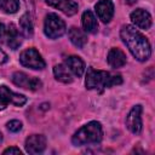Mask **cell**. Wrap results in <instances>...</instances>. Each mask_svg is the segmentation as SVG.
I'll return each mask as SVG.
<instances>
[{
    "instance_id": "obj_12",
    "label": "cell",
    "mask_w": 155,
    "mask_h": 155,
    "mask_svg": "<svg viewBox=\"0 0 155 155\" xmlns=\"http://www.w3.org/2000/svg\"><path fill=\"white\" fill-rule=\"evenodd\" d=\"M131 21L136 27H138L140 29H145V30L149 29L151 27V23H153L150 13L143 8L134 10L131 13Z\"/></svg>"
},
{
    "instance_id": "obj_10",
    "label": "cell",
    "mask_w": 155,
    "mask_h": 155,
    "mask_svg": "<svg viewBox=\"0 0 155 155\" xmlns=\"http://www.w3.org/2000/svg\"><path fill=\"white\" fill-rule=\"evenodd\" d=\"M25 150L29 154L42 153L46 148V138L42 134H31L25 139Z\"/></svg>"
},
{
    "instance_id": "obj_21",
    "label": "cell",
    "mask_w": 155,
    "mask_h": 155,
    "mask_svg": "<svg viewBox=\"0 0 155 155\" xmlns=\"http://www.w3.org/2000/svg\"><path fill=\"white\" fill-rule=\"evenodd\" d=\"M6 126H7V128H8L11 132H18V131H21V128H22V122L18 121V120H11V121L7 122Z\"/></svg>"
},
{
    "instance_id": "obj_3",
    "label": "cell",
    "mask_w": 155,
    "mask_h": 155,
    "mask_svg": "<svg viewBox=\"0 0 155 155\" xmlns=\"http://www.w3.org/2000/svg\"><path fill=\"white\" fill-rule=\"evenodd\" d=\"M102 138H103L102 125L98 121H91L74 133L71 142L74 145L78 147V145L99 143L102 140Z\"/></svg>"
},
{
    "instance_id": "obj_13",
    "label": "cell",
    "mask_w": 155,
    "mask_h": 155,
    "mask_svg": "<svg viewBox=\"0 0 155 155\" xmlns=\"http://www.w3.org/2000/svg\"><path fill=\"white\" fill-rule=\"evenodd\" d=\"M46 2L50 6L61 10L68 16H73L78 12V4L73 0H46Z\"/></svg>"
},
{
    "instance_id": "obj_16",
    "label": "cell",
    "mask_w": 155,
    "mask_h": 155,
    "mask_svg": "<svg viewBox=\"0 0 155 155\" xmlns=\"http://www.w3.org/2000/svg\"><path fill=\"white\" fill-rule=\"evenodd\" d=\"M65 65L78 78H80L84 74V71H85V63L78 56H69V57H67L65 58Z\"/></svg>"
},
{
    "instance_id": "obj_6",
    "label": "cell",
    "mask_w": 155,
    "mask_h": 155,
    "mask_svg": "<svg viewBox=\"0 0 155 155\" xmlns=\"http://www.w3.org/2000/svg\"><path fill=\"white\" fill-rule=\"evenodd\" d=\"M19 62L23 67H27V68H30L34 70H41L46 65L44 58L35 48L24 50L19 56Z\"/></svg>"
},
{
    "instance_id": "obj_23",
    "label": "cell",
    "mask_w": 155,
    "mask_h": 155,
    "mask_svg": "<svg viewBox=\"0 0 155 155\" xmlns=\"http://www.w3.org/2000/svg\"><path fill=\"white\" fill-rule=\"evenodd\" d=\"M7 61V54L0 48V64H4Z\"/></svg>"
},
{
    "instance_id": "obj_17",
    "label": "cell",
    "mask_w": 155,
    "mask_h": 155,
    "mask_svg": "<svg viewBox=\"0 0 155 155\" xmlns=\"http://www.w3.org/2000/svg\"><path fill=\"white\" fill-rule=\"evenodd\" d=\"M68 35H69V39H70L71 44H73L74 46L79 47V48L84 47L85 44L87 42V36H86L85 31H82L80 28L71 27V28L69 29Z\"/></svg>"
},
{
    "instance_id": "obj_1",
    "label": "cell",
    "mask_w": 155,
    "mask_h": 155,
    "mask_svg": "<svg viewBox=\"0 0 155 155\" xmlns=\"http://www.w3.org/2000/svg\"><path fill=\"white\" fill-rule=\"evenodd\" d=\"M120 36L136 59H138L139 62H144L150 57L151 48L148 39L134 27L128 24L122 25Z\"/></svg>"
},
{
    "instance_id": "obj_11",
    "label": "cell",
    "mask_w": 155,
    "mask_h": 155,
    "mask_svg": "<svg viewBox=\"0 0 155 155\" xmlns=\"http://www.w3.org/2000/svg\"><path fill=\"white\" fill-rule=\"evenodd\" d=\"M94 8H96L98 18L103 23H108L111 21L114 16V4L111 0H99L96 4Z\"/></svg>"
},
{
    "instance_id": "obj_24",
    "label": "cell",
    "mask_w": 155,
    "mask_h": 155,
    "mask_svg": "<svg viewBox=\"0 0 155 155\" xmlns=\"http://www.w3.org/2000/svg\"><path fill=\"white\" fill-rule=\"evenodd\" d=\"M0 1H1V0H0Z\"/></svg>"
},
{
    "instance_id": "obj_5",
    "label": "cell",
    "mask_w": 155,
    "mask_h": 155,
    "mask_svg": "<svg viewBox=\"0 0 155 155\" xmlns=\"http://www.w3.org/2000/svg\"><path fill=\"white\" fill-rule=\"evenodd\" d=\"M0 41L12 50H17L22 44V36L15 24H5L0 22Z\"/></svg>"
},
{
    "instance_id": "obj_15",
    "label": "cell",
    "mask_w": 155,
    "mask_h": 155,
    "mask_svg": "<svg viewBox=\"0 0 155 155\" xmlns=\"http://www.w3.org/2000/svg\"><path fill=\"white\" fill-rule=\"evenodd\" d=\"M108 63L111 68H121L126 64V54L120 48H111L108 53Z\"/></svg>"
},
{
    "instance_id": "obj_19",
    "label": "cell",
    "mask_w": 155,
    "mask_h": 155,
    "mask_svg": "<svg viewBox=\"0 0 155 155\" xmlns=\"http://www.w3.org/2000/svg\"><path fill=\"white\" fill-rule=\"evenodd\" d=\"M19 28L24 36H31L33 35V23L28 15H24L19 21Z\"/></svg>"
},
{
    "instance_id": "obj_20",
    "label": "cell",
    "mask_w": 155,
    "mask_h": 155,
    "mask_svg": "<svg viewBox=\"0 0 155 155\" xmlns=\"http://www.w3.org/2000/svg\"><path fill=\"white\" fill-rule=\"evenodd\" d=\"M0 7L6 13H16L19 8V0H1Z\"/></svg>"
},
{
    "instance_id": "obj_2",
    "label": "cell",
    "mask_w": 155,
    "mask_h": 155,
    "mask_svg": "<svg viewBox=\"0 0 155 155\" xmlns=\"http://www.w3.org/2000/svg\"><path fill=\"white\" fill-rule=\"evenodd\" d=\"M122 84L121 75L111 74L104 70H96L93 68H88L85 85L88 90H98L103 91L104 88L113 87L115 85Z\"/></svg>"
},
{
    "instance_id": "obj_8",
    "label": "cell",
    "mask_w": 155,
    "mask_h": 155,
    "mask_svg": "<svg viewBox=\"0 0 155 155\" xmlns=\"http://www.w3.org/2000/svg\"><path fill=\"white\" fill-rule=\"evenodd\" d=\"M12 82L22 88H27L30 91H35L41 87V81L38 78H33L22 71H16L12 75Z\"/></svg>"
},
{
    "instance_id": "obj_7",
    "label": "cell",
    "mask_w": 155,
    "mask_h": 155,
    "mask_svg": "<svg viewBox=\"0 0 155 155\" xmlns=\"http://www.w3.org/2000/svg\"><path fill=\"white\" fill-rule=\"evenodd\" d=\"M25 102H27L25 96L12 92L5 85L0 86V110H4L8 104H15L17 107H21L25 104Z\"/></svg>"
},
{
    "instance_id": "obj_22",
    "label": "cell",
    "mask_w": 155,
    "mask_h": 155,
    "mask_svg": "<svg viewBox=\"0 0 155 155\" xmlns=\"http://www.w3.org/2000/svg\"><path fill=\"white\" fill-rule=\"evenodd\" d=\"M4 154H5V155H6V154H16V155H21L22 151H21L18 148L12 147V148H7L6 150H4Z\"/></svg>"
},
{
    "instance_id": "obj_14",
    "label": "cell",
    "mask_w": 155,
    "mask_h": 155,
    "mask_svg": "<svg viewBox=\"0 0 155 155\" xmlns=\"http://www.w3.org/2000/svg\"><path fill=\"white\" fill-rule=\"evenodd\" d=\"M81 23L84 27V30L91 34L97 33L98 30V22L96 16L93 15V12L91 10H87L82 13V18H81Z\"/></svg>"
},
{
    "instance_id": "obj_4",
    "label": "cell",
    "mask_w": 155,
    "mask_h": 155,
    "mask_svg": "<svg viewBox=\"0 0 155 155\" xmlns=\"http://www.w3.org/2000/svg\"><path fill=\"white\" fill-rule=\"evenodd\" d=\"M45 35L50 39H58L65 33L64 21L56 13H48L44 23Z\"/></svg>"
},
{
    "instance_id": "obj_9",
    "label": "cell",
    "mask_w": 155,
    "mask_h": 155,
    "mask_svg": "<svg viewBox=\"0 0 155 155\" xmlns=\"http://www.w3.org/2000/svg\"><path fill=\"white\" fill-rule=\"evenodd\" d=\"M142 111H143L142 105H139V104L134 105L130 110V113L127 114V117H126V126L134 134H137L142 131V126H143V124H142Z\"/></svg>"
},
{
    "instance_id": "obj_18",
    "label": "cell",
    "mask_w": 155,
    "mask_h": 155,
    "mask_svg": "<svg viewBox=\"0 0 155 155\" xmlns=\"http://www.w3.org/2000/svg\"><path fill=\"white\" fill-rule=\"evenodd\" d=\"M53 74L54 78L64 84L71 82L73 81V73L69 70V68L65 64H57L53 67Z\"/></svg>"
}]
</instances>
